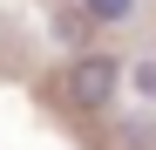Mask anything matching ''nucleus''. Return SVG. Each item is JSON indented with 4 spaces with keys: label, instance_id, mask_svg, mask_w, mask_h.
Masks as SVG:
<instances>
[{
    "label": "nucleus",
    "instance_id": "1",
    "mask_svg": "<svg viewBox=\"0 0 156 150\" xmlns=\"http://www.w3.org/2000/svg\"><path fill=\"white\" fill-rule=\"evenodd\" d=\"M122 82H129V68L115 62V55H102V48H88V55H75L68 68H61V96H68V109H109L115 96H122Z\"/></svg>",
    "mask_w": 156,
    "mask_h": 150
},
{
    "label": "nucleus",
    "instance_id": "2",
    "mask_svg": "<svg viewBox=\"0 0 156 150\" xmlns=\"http://www.w3.org/2000/svg\"><path fill=\"white\" fill-rule=\"evenodd\" d=\"M75 7H82L95 28H122V21L136 14V0H75Z\"/></svg>",
    "mask_w": 156,
    "mask_h": 150
},
{
    "label": "nucleus",
    "instance_id": "3",
    "mask_svg": "<svg viewBox=\"0 0 156 150\" xmlns=\"http://www.w3.org/2000/svg\"><path fill=\"white\" fill-rule=\"evenodd\" d=\"M129 89H136V96H149V103H156V62H136V68H129Z\"/></svg>",
    "mask_w": 156,
    "mask_h": 150
}]
</instances>
